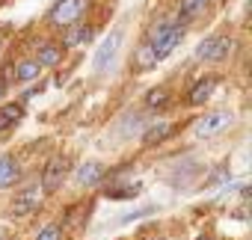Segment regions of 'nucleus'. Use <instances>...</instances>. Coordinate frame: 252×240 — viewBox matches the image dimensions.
<instances>
[{
	"mask_svg": "<svg viewBox=\"0 0 252 240\" xmlns=\"http://www.w3.org/2000/svg\"><path fill=\"white\" fill-rule=\"evenodd\" d=\"M181 36H184L181 24L160 21V24H158V27L149 33V45H152V51H155V60H163V57H169V54L178 48Z\"/></svg>",
	"mask_w": 252,
	"mask_h": 240,
	"instance_id": "1",
	"label": "nucleus"
},
{
	"mask_svg": "<svg viewBox=\"0 0 252 240\" xmlns=\"http://www.w3.org/2000/svg\"><path fill=\"white\" fill-rule=\"evenodd\" d=\"M231 48H234V39L231 36H208V39L199 42L196 57L199 60H208V62H220V60H225L231 54Z\"/></svg>",
	"mask_w": 252,
	"mask_h": 240,
	"instance_id": "2",
	"label": "nucleus"
},
{
	"mask_svg": "<svg viewBox=\"0 0 252 240\" xmlns=\"http://www.w3.org/2000/svg\"><path fill=\"white\" fill-rule=\"evenodd\" d=\"M86 9H89V0H57L51 9V21L60 27H71Z\"/></svg>",
	"mask_w": 252,
	"mask_h": 240,
	"instance_id": "3",
	"label": "nucleus"
},
{
	"mask_svg": "<svg viewBox=\"0 0 252 240\" xmlns=\"http://www.w3.org/2000/svg\"><path fill=\"white\" fill-rule=\"evenodd\" d=\"M68 172V157L63 154H54L48 163H45V172H42V193H57L63 178Z\"/></svg>",
	"mask_w": 252,
	"mask_h": 240,
	"instance_id": "4",
	"label": "nucleus"
},
{
	"mask_svg": "<svg viewBox=\"0 0 252 240\" xmlns=\"http://www.w3.org/2000/svg\"><path fill=\"white\" fill-rule=\"evenodd\" d=\"M39 202H42V187H39V184L24 187V190L15 196V202H12V216H15V219L30 216V213L39 208Z\"/></svg>",
	"mask_w": 252,
	"mask_h": 240,
	"instance_id": "5",
	"label": "nucleus"
},
{
	"mask_svg": "<svg viewBox=\"0 0 252 240\" xmlns=\"http://www.w3.org/2000/svg\"><path fill=\"white\" fill-rule=\"evenodd\" d=\"M119 42H122V33H119V30L110 33V36L101 42V48H98L95 57H92V71H95V74H101V71L113 62V57H116V51H119Z\"/></svg>",
	"mask_w": 252,
	"mask_h": 240,
	"instance_id": "6",
	"label": "nucleus"
},
{
	"mask_svg": "<svg viewBox=\"0 0 252 240\" xmlns=\"http://www.w3.org/2000/svg\"><path fill=\"white\" fill-rule=\"evenodd\" d=\"M228 125H231V116H228V113H222V110L208 113V116H202L199 122H196V137H217V134L225 131Z\"/></svg>",
	"mask_w": 252,
	"mask_h": 240,
	"instance_id": "7",
	"label": "nucleus"
},
{
	"mask_svg": "<svg viewBox=\"0 0 252 240\" xmlns=\"http://www.w3.org/2000/svg\"><path fill=\"white\" fill-rule=\"evenodd\" d=\"M214 86H217V74H205L193 89H190V95H187V104H205L208 98H211V92H214Z\"/></svg>",
	"mask_w": 252,
	"mask_h": 240,
	"instance_id": "8",
	"label": "nucleus"
},
{
	"mask_svg": "<svg viewBox=\"0 0 252 240\" xmlns=\"http://www.w3.org/2000/svg\"><path fill=\"white\" fill-rule=\"evenodd\" d=\"M77 184H83V187H95L101 178H104V166L101 163H95V160H86V163H80L77 166Z\"/></svg>",
	"mask_w": 252,
	"mask_h": 240,
	"instance_id": "9",
	"label": "nucleus"
},
{
	"mask_svg": "<svg viewBox=\"0 0 252 240\" xmlns=\"http://www.w3.org/2000/svg\"><path fill=\"white\" fill-rule=\"evenodd\" d=\"M172 134H175V125H172V122H158V125H152V128L146 131L143 146H146V149H152V146L163 143V140H166V137H172Z\"/></svg>",
	"mask_w": 252,
	"mask_h": 240,
	"instance_id": "10",
	"label": "nucleus"
},
{
	"mask_svg": "<svg viewBox=\"0 0 252 240\" xmlns=\"http://www.w3.org/2000/svg\"><path fill=\"white\" fill-rule=\"evenodd\" d=\"M18 160L15 157H9V154H3L0 157V187H12L15 181H18Z\"/></svg>",
	"mask_w": 252,
	"mask_h": 240,
	"instance_id": "11",
	"label": "nucleus"
},
{
	"mask_svg": "<svg viewBox=\"0 0 252 240\" xmlns=\"http://www.w3.org/2000/svg\"><path fill=\"white\" fill-rule=\"evenodd\" d=\"M60 60H63V48H60V45H51V42H48V45L39 48V60H36L39 68H51V65H57Z\"/></svg>",
	"mask_w": 252,
	"mask_h": 240,
	"instance_id": "12",
	"label": "nucleus"
},
{
	"mask_svg": "<svg viewBox=\"0 0 252 240\" xmlns=\"http://www.w3.org/2000/svg\"><path fill=\"white\" fill-rule=\"evenodd\" d=\"M36 77H39V62H36V60H24V62L15 65V80L30 83V80H36Z\"/></svg>",
	"mask_w": 252,
	"mask_h": 240,
	"instance_id": "13",
	"label": "nucleus"
},
{
	"mask_svg": "<svg viewBox=\"0 0 252 240\" xmlns=\"http://www.w3.org/2000/svg\"><path fill=\"white\" fill-rule=\"evenodd\" d=\"M89 39H92V27H71L63 39V48H74V45L89 42Z\"/></svg>",
	"mask_w": 252,
	"mask_h": 240,
	"instance_id": "14",
	"label": "nucleus"
},
{
	"mask_svg": "<svg viewBox=\"0 0 252 240\" xmlns=\"http://www.w3.org/2000/svg\"><path fill=\"white\" fill-rule=\"evenodd\" d=\"M21 107L18 104H9V107H3V110H0V131H3V128H9V125H15L18 122V119H21Z\"/></svg>",
	"mask_w": 252,
	"mask_h": 240,
	"instance_id": "15",
	"label": "nucleus"
},
{
	"mask_svg": "<svg viewBox=\"0 0 252 240\" xmlns=\"http://www.w3.org/2000/svg\"><path fill=\"white\" fill-rule=\"evenodd\" d=\"M146 104H149V110H160V107H166L169 104V89H152L149 95H146Z\"/></svg>",
	"mask_w": 252,
	"mask_h": 240,
	"instance_id": "16",
	"label": "nucleus"
},
{
	"mask_svg": "<svg viewBox=\"0 0 252 240\" xmlns=\"http://www.w3.org/2000/svg\"><path fill=\"white\" fill-rule=\"evenodd\" d=\"M140 190H143L140 184H128V187H110V190H107V196H110V199H134Z\"/></svg>",
	"mask_w": 252,
	"mask_h": 240,
	"instance_id": "17",
	"label": "nucleus"
},
{
	"mask_svg": "<svg viewBox=\"0 0 252 240\" xmlns=\"http://www.w3.org/2000/svg\"><path fill=\"white\" fill-rule=\"evenodd\" d=\"M158 60H155V51H152V45L146 42V45H140V51H137V65L140 68H152Z\"/></svg>",
	"mask_w": 252,
	"mask_h": 240,
	"instance_id": "18",
	"label": "nucleus"
},
{
	"mask_svg": "<svg viewBox=\"0 0 252 240\" xmlns=\"http://www.w3.org/2000/svg\"><path fill=\"white\" fill-rule=\"evenodd\" d=\"M205 6H208V0H181V15H184V18H193V15H199Z\"/></svg>",
	"mask_w": 252,
	"mask_h": 240,
	"instance_id": "19",
	"label": "nucleus"
},
{
	"mask_svg": "<svg viewBox=\"0 0 252 240\" xmlns=\"http://www.w3.org/2000/svg\"><path fill=\"white\" fill-rule=\"evenodd\" d=\"M36 240H63V228H60L57 222H51V225H45V228L39 231Z\"/></svg>",
	"mask_w": 252,
	"mask_h": 240,
	"instance_id": "20",
	"label": "nucleus"
},
{
	"mask_svg": "<svg viewBox=\"0 0 252 240\" xmlns=\"http://www.w3.org/2000/svg\"><path fill=\"white\" fill-rule=\"evenodd\" d=\"M149 213H155V208H140V210H134V213H125V216H119V222L125 225V222H134V219H140V216H149Z\"/></svg>",
	"mask_w": 252,
	"mask_h": 240,
	"instance_id": "21",
	"label": "nucleus"
},
{
	"mask_svg": "<svg viewBox=\"0 0 252 240\" xmlns=\"http://www.w3.org/2000/svg\"><path fill=\"white\" fill-rule=\"evenodd\" d=\"M225 178H228V172H225V169H217V175H211L208 184H220V181H225Z\"/></svg>",
	"mask_w": 252,
	"mask_h": 240,
	"instance_id": "22",
	"label": "nucleus"
},
{
	"mask_svg": "<svg viewBox=\"0 0 252 240\" xmlns=\"http://www.w3.org/2000/svg\"><path fill=\"white\" fill-rule=\"evenodd\" d=\"M3 92H6V83H3V80H0V98H3Z\"/></svg>",
	"mask_w": 252,
	"mask_h": 240,
	"instance_id": "23",
	"label": "nucleus"
},
{
	"mask_svg": "<svg viewBox=\"0 0 252 240\" xmlns=\"http://www.w3.org/2000/svg\"><path fill=\"white\" fill-rule=\"evenodd\" d=\"M199 240H211V237H199Z\"/></svg>",
	"mask_w": 252,
	"mask_h": 240,
	"instance_id": "24",
	"label": "nucleus"
}]
</instances>
